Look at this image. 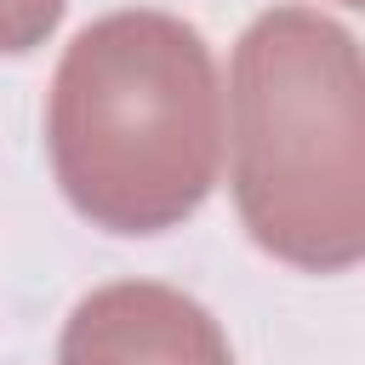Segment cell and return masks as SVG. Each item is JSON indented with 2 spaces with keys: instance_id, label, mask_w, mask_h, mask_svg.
<instances>
[{
  "instance_id": "obj_1",
  "label": "cell",
  "mask_w": 365,
  "mask_h": 365,
  "mask_svg": "<svg viewBox=\"0 0 365 365\" xmlns=\"http://www.w3.org/2000/svg\"><path fill=\"white\" fill-rule=\"evenodd\" d=\"M46 148L68 205L108 234H160L194 217L222 160L205 34L171 11L86 23L51 74Z\"/></svg>"
},
{
  "instance_id": "obj_2",
  "label": "cell",
  "mask_w": 365,
  "mask_h": 365,
  "mask_svg": "<svg viewBox=\"0 0 365 365\" xmlns=\"http://www.w3.org/2000/svg\"><path fill=\"white\" fill-rule=\"evenodd\" d=\"M234 205L291 268L365 262V46L325 11L274 6L234 46Z\"/></svg>"
},
{
  "instance_id": "obj_3",
  "label": "cell",
  "mask_w": 365,
  "mask_h": 365,
  "mask_svg": "<svg viewBox=\"0 0 365 365\" xmlns=\"http://www.w3.org/2000/svg\"><path fill=\"white\" fill-rule=\"evenodd\" d=\"M57 365H234V354L194 297L154 279H120L74 302Z\"/></svg>"
},
{
  "instance_id": "obj_4",
  "label": "cell",
  "mask_w": 365,
  "mask_h": 365,
  "mask_svg": "<svg viewBox=\"0 0 365 365\" xmlns=\"http://www.w3.org/2000/svg\"><path fill=\"white\" fill-rule=\"evenodd\" d=\"M63 6H68V0H0V51H6V57L34 51V46L63 23Z\"/></svg>"
},
{
  "instance_id": "obj_5",
  "label": "cell",
  "mask_w": 365,
  "mask_h": 365,
  "mask_svg": "<svg viewBox=\"0 0 365 365\" xmlns=\"http://www.w3.org/2000/svg\"><path fill=\"white\" fill-rule=\"evenodd\" d=\"M342 6H354V11H365V0H342Z\"/></svg>"
}]
</instances>
